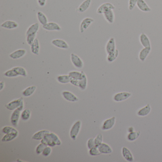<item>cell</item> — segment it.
<instances>
[{"instance_id":"cell-1","label":"cell","mask_w":162,"mask_h":162,"mask_svg":"<svg viewBox=\"0 0 162 162\" xmlns=\"http://www.w3.org/2000/svg\"><path fill=\"white\" fill-rule=\"evenodd\" d=\"M41 143L50 146L51 147H54L56 146L61 145V141L55 133L50 132L41 140Z\"/></svg>"},{"instance_id":"cell-2","label":"cell","mask_w":162,"mask_h":162,"mask_svg":"<svg viewBox=\"0 0 162 162\" xmlns=\"http://www.w3.org/2000/svg\"><path fill=\"white\" fill-rule=\"evenodd\" d=\"M24 108V102L22 103L20 107L13 110L11 117V122L13 126L17 127L20 118L21 117V111Z\"/></svg>"},{"instance_id":"cell-3","label":"cell","mask_w":162,"mask_h":162,"mask_svg":"<svg viewBox=\"0 0 162 162\" xmlns=\"http://www.w3.org/2000/svg\"><path fill=\"white\" fill-rule=\"evenodd\" d=\"M81 128V122L80 121H77L73 124L70 132V137L72 139L74 140H76L80 132Z\"/></svg>"},{"instance_id":"cell-4","label":"cell","mask_w":162,"mask_h":162,"mask_svg":"<svg viewBox=\"0 0 162 162\" xmlns=\"http://www.w3.org/2000/svg\"><path fill=\"white\" fill-rule=\"evenodd\" d=\"M23 102H24V99L22 97H20L18 99L13 100L12 101L7 104L5 105V107L7 110H14L20 107Z\"/></svg>"},{"instance_id":"cell-5","label":"cell","mask_w":162,"mask_h":162,"mask_svg":"<svg viewBox=\"0 0 162 162\" xmlns=\"http://www.w3.org/2000/svg\"><path fill=\"white\" fill-rule=\"evenodd\" d=\"M115 7L113 4L110 2H105L100 5L97 10V14H103L106 11H109L110 10H114Z\"/></svg>"},{"instance_id":"cell-6","label":"cell","mask_w":162,"mask_h":162,"mask_svg":"<svg viewBox=\"0 0 162 162\" xmlns=\"http://www.w3.org/2000/svg\"><path fill=\"white\" fill-rule=\"evenodd\" d=\"M116 122L115 117H113L104 121L102 126V130L103 131L109 130L114 127Z\"/></svg>"},{"instance_id":"cell-7","label":"cell","mask_w":162,"mask_h":162,"mask_svg":"<svg viewBox=\"0 0 162 162\" xmlns=\"http://www.w3.org/2000/svg\"><path fill=\"white\" fill-rule=\"evenodd\" d=\"M132 95V94L128 92H121L115 95L113 99L115 101L122 102L127 100Z\"/></svg>"},{"instance_id":"cell-8","label":"cell","mask_w":162,"mask_h":162,"mask_svg":"<svg viewBox=\"0 0 162 162\" xmlns=\"http://www.w3.org/2000/svg\"><path fill=\"white\" fill-rule=\"evenodd\" d=\"M71 62L77 69H81L84 66V63L80 57L74 53H71L70 55Z\"/></svg>"},{"instance_id":"cell-9","label":"cell","mask_w":162,"mask_h":162,"mask_svg":"<svg viewBox=\"0 0 162 162\" xmlns=\"http://www.w3.org/2000/svg\"><path fill=\"white\" fill-rule=\"evenodd\" d=\"M94 21V20L91 18L87 17L84 18L80 23L79 28L80 33H84Z\"/></svg>"},{"instance_id":"cell-10","label":"cell","mask_w":162,"mask_h":162,"mask_svg":"<svg viewBox=\"0 0 162 162\" xmlns=\"http://www.w3.org/2000/svg\"><path fill=\"white\" fill-rule=\"evenodd\" d=\"M116 43L114 38H111L107 41L106 46V51L107 54L113 52L116 50Z\"/></svg>"},{"instance_id":"cell-11","label":"cell","mask_w":162,"mask_h":162,"mask_svg":"<svg viewBox=\"0 0 162 162\" xmlns=\"http://www.w3.org/2000/svg\"><path fill=\"white\" fill-rule=\"evenodd\" d=\"M62 96L65 100L68 101L75 102L79 100L78 97L75 96L72 92L69 91H64L62 93Z\"/></svg>"},{"instance_id":"cell-12","label":"cell","mask_w":162,"mask_h":162,"mask_svg":"<svg viewBox=\"0 0 162 162\" xmlns=\"http://www.w3.org/2000/svg\"><path fill=\"white\" fill-rule=\"evenodd\" d=\"M43 28L49 31H60L61 29V26L56 22H48L43 25Z\"/></svg>"},{"instance_id":"cell-13","label":"cell","mask_w":162,"mask_h":162,"mask_svg":"<svg viewBox=\"0 0 162 162\" xmlns=\"http://www.w3.org/2000/svg\"><path fill=\"white\" fill-rule=\"evenodd\" d=\"M138 8L141 11L148 12L151 11V9L145 0H138L137 4Z\"/></svg>"},{"instance_id":"cell-14","label":"cell","mask_w":162,"mask_h":162,"mask_svg":"<svg viewBox=\"0 0 162 162\" xmlns=\"http://www.w3.org/2000/svg\"><path fill=\"white\" fill-rule=\"evenodd\" d=\"M139 42L144 48L151 47V42L149 37L145 33H142L139 36Z\"/></svg>"},{"instance_id":"cell-15","label":"cell","mask_w":162,"mask_h":162,"mask_svg":"<svg viewBox=\"0 0 162 162\" xmlns=\"http://www.w3.org/2000/svg\"><path fill=\"white\" fill-rule=\"evenodd\" d=\"M52 43L57 48L62 49H68L69 45L64 40L61 39H55L52 41Z\"/></svg>"},{"instance_id":"cell-16","label":"cell","mask_w":162,"mask_h":162,"mask_svg":"<svg viewBox=\"0 0 162 162\" xmlns=\"http://www.w3.org/2000/svg\"><path fill=\"white\" fill-rule=\"evenodd\" d=\"M122 154L125 160L128 162H132L134 161V156L132 153L127 147H123L122 149Z\"/></svg>"},{"instance_id":"cell-17","label":"cell","mask_w":162,"mask_h":162,"mask_svg":"<svg viewBox=\"0 0 162 162\" xmlns=\"http://www.w3.org/2000/svg\"><path fill=\"white\" fill-rule=\"evenodd\" d=\"M151 47L144 48L140 51L139 53V59L141 62H144L151 52Z\"/></svg>"},{"instance_id":"cell-18","label":"cell","mask_w":162,"mask_h":162,"mask_svg":"<svg viewBox=\"0 0 162 162\" xmlns=\"http://www.w3.org/2000/svg\"><path fill=\"white\" fill-rule=\"evenodd\" d=\"M91 1H92L91 0H85L77 9L76 11L77 12H79V13H83L86 11L90 7Z\"/></svg>"},{"instance_id":"cell-19","label":"cell","mask_w":162,"mask_h":162,"mask_svg":"<svg viewBox=\"0 0 162 162\" xmlns=\"http://www.w3.org/2000/svg\"><path fill=\"white\" fill-rule=\"evenodd\" d=\"M27 52L25 49H19L14 51L13 52L11 53L10 54V57L13 60H16V59H20L21 57H24Z\"/></svg>"},{"instance_id":"cell-20","label":"cell","mask_w":162,"mask_h":162,"mask_svg":"<svg viewBox=\"0 0 162 162\" xmlns=\"http://www.w3.org/2000/svg\"><path fill=\"white\" fill-rule=\"evenodd\" d=\"M1 26L6 29H12L17 28L18 27V24L13 20H6L1 24Z\"/></svg>"},{"instance_id":"cell-21","label":"cell","mask_w":162,"mask_h":162,"mask_svg":"<svg viewBox=\"0 0 162 162\" xmlns=\"http://www.w3.org/2000/svg\"><path fill=\"white\" fill-rule=\"evenodd\" d=\"M88 85V79L85 73L83 71V77L80 80H78L77 87L82 90H85L87 88Z\"/></svg>"},{"instance_id":"cell-22","label":"cell","mask_w":162,"mask_h":162,"mask_svg":"<svg viewBox=\"0 0 162 162\" xmlns=\"http://www.w3.org/2000/svg\"><path fill=\"white\" fill-rule=\"evenodd\" d=\"M103 16L106 21L110 24H113L115 21V13L113 10H110L103 13Z\"/></svg>"},{"instance_id":"cell-23","label":"cell","mask_w":162,"mask_h":162,"mask_svg":"<svg viewBox=\"0 0 162 162\" xmlns=\"http://www.w3.org/2000/svg\"><path fill=\"white\" fill-rule=\"evenodd\" d=\"M99 151L101 154H110L112 153L113 150L110 146L106 143H102L98 147Z\"/></svg>"},{"instance_id":"cell-24","label":"cell","mask_w":162,"mask_h":162,"mask_svg":"<svg viewBox=\"0 0 162 162\" xmlns=\"http://www.w3.org/2000/svg\"><path fill=\"white\" fill-rule=\"evenodd\" d=\"M50 132H51L50 131L48 130H43L39 131L33 135L32 139L34 140H41L46 135Z\"/></svg>"},{"instance_id":"cell-25","label":"cell","mask_w":162,"mask_h":162,"mask_svg":"<svg viewBox=\"0 0 162 162\" xmlns=\"http://www.w3.org/2000/svg\"><path fill=\"white\" fill-rule=\"evenodd\" d=\"M151 111L150 105L147 104L142 109H140L137 112V115L139 117H146L149 114Z\"/></svg>"},{"instance_id":"cell-26","label":"cell","mask_w":162,"mask_h":162,"mask_svg":"<svg viewBox=\"0 0 162 162\" xmlns=\"http://www.w3.org/2000/svg\"><path fill=\"white\" fill-rule=\"evenodd\" d=\"M40 46L38 38H36L34 43L30 45V50L34 54L38 55L40 52Z\"/></svg>"},{"instance_id":"cell-27","label":"cell","mask_w":162,"mask_h":162,"mask_svg":"<svg viewBox=\"0 0 162 162\" xmlns=\"http://www.w3.org/2000/svg\"><path fill=\"white\" fill-rule=\"evenodd\" d=\"M39 27H40V26L38 23H35V24H33L28 29L26 33V35L37 34L39 29Z\"/></svg>"},{"instance_id":"cell-28","label":"cell","mask_w":162,"mask_h":162,"mask_svg":"<svg viewBox=\"0 0 162 162\" xmlns=\"http://www.w3.org/2000/svg\"><path fill=\"white\" fill-rule=\"evenodd\" d=\"M69 76H70L71 79L76 80H80L83 77V71L81 72L77 71H72L69 72Z\"/></svg>"},{"instance_id":"cell-29","label":"cell","mask_w":162,"mask_h":162,"mask_svg":"<svg viewBox=\"0 0 162 162\" xmlns=\"http://www.w3.org/2000/svg\"><path fill=\"white\" fill-rule=\"evenodd\" d=\"M37 16L38 21L42 25H44L48 23V20L47 16L42 11H38Z\"/></svg>"},{"instance_id":"cell-30","label":"cell","mask_w":162,"mask_h":162,"mask_svg":"<svg viewBox=\"0 0 162 162\" xmlns=\"http://www.w3.org/2000/svg\"><path fill=\"white\" fill-rule=\"evenodd\" d=\"M18 134L19 133L5 134V135H4L2 138V141L3 142H7L12 141L18 137Z\"/></svg>"},{"instance_id":"cell-31","label":"cell","mask_w":162,"mask_h":162,"mask_svg":"<svg viewBox=\"0 0 162 162\" xmlns=\"http://www.w3.org/2000/svg\"><path fill=\"white\" fill-rule=\"evenodd\" d=\"M36 88L37 87L36 86L29 87L23 91L22 93V95L26 97L30 96L34 93L35 91L36 90Z\"/></svg>"},{"instance_id":"cell-32","label":"cell","mask_w":162,"mask_h":162,"mask_svg":"<svg viewBox=\"0 0 162 162\" xmlns=\"http://www.w3.org/2000/svg\"><path fill=\"white\" fill-rule=\"evenodd\" d=\"M141 134L140 131H133L129 133L127 136V139L130 142H133L137 140Z\"/></svg>"},{"instance_id":"cell-33","label":"cell","mask_w":162,"mask_h":162,"mask_svg":"<svg viewBox=\"0 0 162 162\" xmlns=\"http://www.w3.org/2000/svg\"><path fill=\"white\" fill-rule=\"evenodd\" d=\"M57 79L58 82L61 84H67L70 83L71 81V78L69 75H60L57 77Z\"/></svg>"},{"instance_id":"cell-34","label":"cell","mask_w":162,"mask_h":162,"mask_svg":"<svg viewBox=\"0 0 162 162\" xmlns=\"http://www.w3.org/2000/svg\"><path fill=\"white\" fill-rule=\"evenodd\" d=\"M119 55V50L116 49L115 51L113 52L107 54V61L109 62H113L116 59L118 58Z\"/></svg>"},{"instance_id":"cell-35","label":"cell","mask_w":162,"mask_h":162,"mask_svg":"<svg viewBox=\"0 0 162 162\" xmlns=\"http://www.w3.org/2000/svg\"><path fill=\"white\" fill-rule=\"evenodd\" d=\"M12 69L15 70L16 73H17L18 76H23V77H26L27 75L26 70L23 67H15Z\"/></svg>"},{"instance_id":"cell-36","label":"cell","mask_w":162,"mask_h":162,"mask_svg":"<svg viewBox=\"0 0 162 162\" xmlns=\"http://www.w3.org/2000/svg\"><path fill=\"white\" fill-rule=\"evenodd\" d=\"M31 116V111L29 109H25L24 110L22 111L21 113V118L23 120L27 121L29 119Z\"/></svg>"},{"instance_id":"cell-37","label":"cell","mask_w":162,"mask_h":162,"mask_svg":"<svg viewBox=\"0 0 162 162\" xmlns=\"http://www.w3.org/2000/svg\"><path fill=\"white\" fill-rule=\"evenodd\" d=\"M2 133L5 134H10V133H19L15 128L10 126H6L2 129Z\"/></svg>"},{"instance_id":"cell-38","label":"cell","mask_w":162,"mask_h":162,"mask_svg":"<svg viewBox=\"0 0 162 162\" xmlns=\"http://www.w3.org/2000/svg\"><path fill=\"white\" fill-rule=\"evenodd\" d=\"M89 155L91 156H98L101 154L99 151L98 147L96 146L89 149Z\"/></svg>"},{"instance_id":"cell-39","label":"cell","mask_w":162,"mask_h":162,"mask_svg":"<svg viewBox=\"0 0 162 162\" xmlns=\"http://www.w3.org/2000/svg\"><path fill=\"white\" fill-rule=\"evenodd\" d=\"M47 146H47V145L41 143V144L38 145L37 146L36 148V153H37V155H41V154L43 153L44 149L47 147Z\"/></svg>"},{"instance_id":"cell-40","label":"cell","mask_w":162,"mask_h":162,"mask_svg":"<svg viewBox=\"0 0 162 162\" xmlns=\"http://www.w3.org/2000/svg\"><path fill=\"white\" fill-rule=\"evenodd\" d=\"M4 75L6 77H9V78H14L18 76L15 70L13 69H11L9 70H7L4 73Z\"/></svg>"},{"instance_id":"cell-41","label":"cell","mask_w":162,"mask_h":162,"mask_svg":"<svg viewBox=\"0 0 162 162\" xmlns=\"http://www.w3.org/2000/svg\"><path fill=\"white\" fill-rule=\"evenodd\" d=\"M103 135L101 134H99L94 138L96 146L98 147L103 143Z\"/></svg>"},{"instance_id":"cell-42","label":"cell","mask_w":162,"mask_h":162,"mask_svg":"<svg viewBox=\"0 0 162 162\" xmlns=\"http://www.w3.org/2000/svg\"><path fill=\"white\" fill-rule=\"evenodd\" d=\"M37 34L28 35L26 36V41L29 45H31L36 39Z\"/></svg>"},{"instance_id":"cell-43","label":"cell","mask_w":162,"mask_h":162,"mask_svg":"<svg viewBox=\"0 0 162 162\" xmlns=\"http://www.w3.org/2000/svg\"><path fill=\"white\" fill-rule=\"evenodd\" d=\"M138 0H129L128 8L129 10L132 11L134 9L135 6L137 5Z\"/></svg>"},{"instance_id":"cell-44","label":"cell","mask_w":162,"mask_h":162,"mask_svg":"<svg viewBox=\"0 0 162 162\" xmlns=\"http://www.w3.org/2000/svg\"><path fill=\"white\" fill-rule=\"evenodd\" d=\"M52 149L51 148V146H47V147H46L44 149L43 151V155L45 157H47V156H49L52 153Z\"/></svg>"},{"instance_id":"cell-45","label":"cell","mask_w":162,"mask_h":162,"mask_svg":"<svg viewBox=\"0 0 162 162\" xmlns=\"http://www.w3.org/2000/svg\"><path fill=\"white\" fill-rule=\"evenodd\" d=\"M87 146L89 149H91L93 147H95L96 145L95 143L94 138H91L88 139L87 142Z\"/></svg>"},{"instance_id":"cell-46","label":"cell","mask_w":162,"mask_h":162,"mask_svg":"<svg viewBox=\"0 0 162 162\" xmlns=\"http://www.w3.org/2000/svg\"><path fill=\"white\" fill-rule=\"evenodd\" d=\"M38 3L41 7H44L46 5L47 0H37Z\"/></svg>"},{"instance_id":"cell-47","label":"cell","mask_w":162,"mask_h":162,"mask_svg":"<svg viewBox=\"0 0 162 162\" xmlns=\"http://www.w3.org/2000/svg\"><path fill=\"white\" fill-rule=\"evenodd\" d=\"M4 87V82L3 81H1L0 82V91L3 89Z\"/></svg>"},{"instance_id":"cell-48","label":"cell","mask_w":162,"mask_h":162,"mask_svg":"<svg viewBox=\"0 0 162 162\" xmlns=\"http://www.w3.org/2000/svg\"><path fill=\"white\" fill-rule=\"evenodd\" d=\"M133 131H134V128L133 127H130L128 128V133H130V132H133Z\"/></svg>"}]
</instances>
